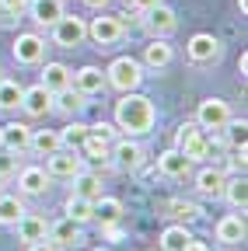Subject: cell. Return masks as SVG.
Here are the masks:
<instances>
[{
    "label": "cell",
    "mask_w": 248,
    "mask_h": 251,
    "mask_svg": "<svg viewBox=\"0 0 248 251\" xmlns=\"http://www.w3.org/2000/svg\"><path fill=\"white\" fill-rule=\"evenodd\" d=\"M84 140H87V126H84V122H81V119L74 115V119H70V122L63 126V129H59V143H63L67 150H77V147H81Z\"/></svg>",
    "instance_id": "cell-35"
},
{
    "label": "cell",
    "mask_w": 248,
    "mask_h": 251,
    "mask_svg": "<svg viewBox=\"0 0 248 251\" xmlns=\"http://www.w3.org/2000/svg\"><path fill=\"white\" fill-rule=\"evenodd\" d=\"M4 181H7V178H0V192H4Z\"/></svg>",
    "instance_id": "cell-47"
},
{
    "label": "cell",
    "mask_w": 248,
    "mask_h": 251,
    "mask_svg": "<svg viewBox=\"0 0 248 251\" xmlns=\"http://www.w3.org/2000/svg\"><path fill=\"white\" fill-rule=\"evenodd\" d=\"M25 251H59L53 241H35V244H25Z\"/></svg>",
    "instance_id": "cell-44"
},
{
    "label": "cell",
    "mask_w": 248,
    "mask_h": 251,
    "mask_svg": "<svg viewBox=\"0 0 248 251\" xmlns=\"http://www.w3.org/2000/svg\"><path fill=\"white\" fill-rule=\"evenodd\" d=\"M21 213H25V199H21V196L0 192V227H14Z\"/></svg>",
    "instance_id": "cell-33"
},
{
    "label": "cell",
    "mask_w": 248,
    "mask_h": 251,
    "mask_svg": "<svg viewBox=\"0 0 248 251\" xmlns=\"http://www.w3.org/2000/svg\"><path fill=\"white\" fill-rule=\"evenodd\" d=\"M185 52H189V59L193 63H217L220 59V52H224V46H220V39L217 35H210V31H196V35L185 42Z\"/></svg>",
    "instance_id": "cell-9"
},
{
    "label": "cell",
    "mask_w": 248,
    "mask_h": 251,
    "mask_svg": "<svg viewBox=\"0 0 248 251\" xmlns=\"http://www.w3.org/2000/svg\"><path fill=\"white\" fill-rule=\"evenodd\" d=\"M213 147H217V140H213V136H206V129H199L196 136L185 140L178 150H182L185 157H189L193 164H199V161H206V157H213Z\"/></svg>",
    "instance_id": "cell-22"
},
{
    "label": "cell",
    "mask_w": 248,
    "mask_h": 251,
    "mask_svg": "<svg viewBox=\"0 0 248 251\" xmlns=\"http://www.w3.org/2000/svg\"><path fill=\"white\" fill-rule=\"evenodd\" d=\"M122 220V199H115V196H98L95 199V224H119Z\"/></svg>",
    "instance_id": "cell-25"
},
{
    "label": "cell",
    "mask_w": 248,
    "mask_h": 251,
    "mask_svg": "<svg viewBox=\"0 0 248 251\" xmlns=\"http://www.w3.org/2000/svg\"><path fill=\"white\" fill-rule=\"evenodd\" d=\"M245 140H248V122L231 115V119L224 122V143L234 150V147H245Z\"/></svg>",
    "instance_id": "cell-36"
},
{
    "label": "cell",
    "mask_w": 248,
    "mask_h": 251,
    "mask_svg": "<svg viewBox=\"0 0 248 251\" xmlns=\"http://www.w3.org/2000/svg\"><path fill=\"white\" fill-rule=\"evenodd\" d=\"M140 25H143V31H147L150 39H168L171 31L178 28V18H175V11L168 4H154V7L143 11Z\"/></svg>",
    "instance_id": "cell-5"
},
{
    "label": "cell",
    "mask_w": 248,
    "mask_h": 251,
    "mask_svg": "<svg viewBox=\"0 0 248 251\" xmlns=\"http://www.w3.org/2000/svg\"><path fill=\"white\" fill-rule=\"evenodd\" d=\"M158 171H161L165 178H185V175L193 171V161H189L178 147H168V150L158 153Z\"/></svg>",
    "instance_id": "cell-17"
},
{
    "label": "cell",
    "mask_w": 248,
    "mask_h": 251,
    "mask_svg": "<svg viewBox=\"0 0 248 251\" xmlns=\"http://www.w3.org/2000/svg\"><path fill=\"white\" fill-rule=\"evenodd\" d=\"M109 150H112V143L102 140V136H95L91 129H87V140L77 147V153L84 157V161H109Z\"/></svg>",
    "instance_id": "cell-31"
},
{
    "label": "cell",
    "mask_w": 248,
    "mask_h": 251,
    "mask_svg": "<svg viewBox=\"0 0 248 251\" xmlns=\"http://www.w3.org/2000/svg\"><path fill=\"white\" fill-rule=\"evenodd\" d=\"M81 168H84V157H81L77 150H67V147H59V150H53V153L46 157L49 178H67V181H70Z\"/></svg>",
    "instance_id": "cell-10"
},
{
    "label": "cell",
    "mask_w": 248,
    "mask_h": 251,
    "mask_svg": "<svg viewBox=\"0 0 248 251\" xmlns=\"http://www.w3.org/2000/svg\"><path fill=\"white\" fill-rule=\"evenodd\" d=\"M213 234H217V241L227 244V248L241 244V241H245V213H227V216H220V220H217V227H213Z\"/></svg>",
    "instance_id": "cell-18"
},
{
    "label": "cell",
    "mask_w": 248,
    "mask_h": 251,
    "mask_svg": "<svg viewBox=\"0 0 248 251\" xmlns=\"http://www.w3.org/2000/svg\"><path fill=\"white\" fill-rule=\"evenodd\" d=\"M84 94L77 87H67V91H56L53 94V112H63V115H81L84 112Z\"/></svg>",
    "instance_id": "cell-24"
},
{
    "label": "cell",
    "mask_w": 248,
    "mask_h": 251,
    "mask_svg": "<svg viewBox=\"0 0 248 251\" xmlns=\"http://www.w3.org/2000/svg\"><path fill=\"white\" fill-rule=\"evenodd\" d=\"M0 77H4V67H0Z\"/></svg>",
    "instance_id": "cell-49"
},
{
    "label": "cell",
    "mask_w": 248,
    "mask_h": 251,
    "mask_svg": "<svg viewBox=\"0 0 248 251\" xmlns=\"http://www.w3.org/2000/svg\"><path fill=\"white\" fill-rule=\"evenodd\" d=\"M102 234H105L109 241H122V227H119V224H105V227H102Z\"/></svg>",
    "instance_id": "cell-43"
},
{
    "label": "cell",
    "mask_w": 248,
    "mask_h": 251,
    "mask_svg": "<svg viewBox=\"0 0 248 251\" xmlns=\"http://www.w3.org/2000/svg\"><path fill=\"white\" fill-rule=\"evenodd\" d=\"M130 11H137V14H143L147 7H154V4H161V0H122Z\"/></svg>",
    "instance_id": "cell-42"
},
{
    "label": "cell",
    "mask_w": 248,
    "mask_h": 251,
    "mask_svg": "<svg viewBox=\"0 0 248 251\" xmlns=\"http://www.w3.org/2000/svg\"><path fill=\"white\" fill-rule=\"evenodd\" d=\"M87 129L95 133V136H102V140H109V143H112V140L119 136V129H115V122H95V126H87Z\"/></svg>",
    "instance_id": "cell-39"
},
{
    "label": "cell",
    "mask_w": 248,
    "mask_h": 251,
    "mask_svg": "<svg viewBox=\"0 0 248 251\" xmlns=\"http://www.w3.org/2000/svg\"><path fill=\"white\" fill-rule=\"evenodd\" d=\"M84 39H87V21L77 14H63L53 25V46H59V49H77V46H84Z\"/></svg>",
    "instance_id": "cell-3"
},
{
    "label": "cell",
    "mask_w": 248,
    "mask_h": 251,
    "mask_svg": "<svg viewBox=\"0 0 248 251\" xmlns=\"http://www.w3.org/2000/svg\"><path fill=\"white\" fill-rule=\"evenodd\" d=\"M14 234L21 244H35V241H49V224L39 216V213H21L18 216V224H14Z\"/></svg>",
    "instance_id": "cell-13"
},
{
    "label": "cell",
    "mask_w": 248,
    "mask_h": 251,
    "mask_svg": "<svg viewBox=\"0 0 248 251\" xmlns=\"http://www.w3.org/2000/svg\"><path fill=\"white\" fill-rule=\"evenodd\" d=\"M81 4H84V7H91V11H105L112 0H81Z\"/></svg>",
    "instance_id": "cell-45"
},
{
    "label": "cell",
    "mask_w": 248,
    "mask_h": 251,
    "mask_svg": "<svg viewBox=\"0 0 248 251\" xmlns=\"http://www.w3.org/2000/svg\"><path fill=\"white\" fill-rule=\"evenodd\" d=\"M18 157H21V153L7 150V147H0V178H11V175H18Z\"/></svg>",
    "instance_id": "cell-37"
},
{
    "label": "cell",
    "mask_w": 248,
    "mask_h": 251,
    "mask_svg": "<svg viewBox=\"0 0 248 251\" xmlns=\"http://www.w3.org/2000/svg\"><path fill=\"white\" fill-rule=\"evenodd\" d=\"M70 87H77L84 98H91V94H102L109 84H105V70L102 67H81V70H74V80H70Z\"/></svg>",
    "instance_id": "cell-15"
},
{
    "label": "cell",
    "mask_w": 248,
    "mask_h": 251,
    "mask_svg": "<svg viewBox=\"0 0 248 251\" xmlns=\"http://www.w3.org/2000/svg\"><path fill=\"white\" fill-rule=\"evenodd\" d=\"M105 84L115 87L119 94L122 91H140V84H143V63L137 56H115L109 63V70H105Z\"/></svg>",
    "instance_id": "cell-2"
},
{
    "label": "cell",
    "mask_w": 248,
    "mask_h": 251,
    "mask_svg": "<svg viewBox=\"0 0 248 251\" xmlns=\"http://www.w3.org/2000/svg\"><path fill=\"white\" fill-rule=\"evenodd\" d=\"M63 213L74 220V224H95V202H91V199H81V196H67V202H63Z\"/></svg>",
    "instance_id": "cell-26"
},
{
    "label": "cell",
    "mask_w": 248,
    "mask_h": 251,
    "mask_svg": "<svg viewBox=\"0 0 248 251\" xmlns=\"http://www.w3.org/2000/svg\"><path fill=\"white\" fill-rule=\"evenodd\" d=\"M11 56H14V63H21V67H39L46 59V39L39 31H25V35H18L11 42Z\"/></svg>",
    "instance_id": "cell-4"
},
{
    "label": "cell",
    "mask_w": 248,
    "mask_h": 251,
    "mask_svg": "<svg viewBox=\"0 0 248 251\" xmlns=\"http://www.w3.org/2000/svg\"><path fill=\"white\" fill-rule=\"evenodd\" d=\"M168 216H175V224H196V220L203 216V209L196 206V202H185V199H171L168 202Z\"/></svg>",
    "instance_id": "cell-34"
},
{
    "label": "cell",
    "mask_w": 248,
    "mask_h": 251,
    "mask_svg": "<svg viewBox=\"0 0 248 251\" xmlns=\"http://www.w3.org/2000/svg\"><path fill=\"white\" fill-rule=\"evenodd\" d=\"M28 143H32V126L28 122H7L0 126V147H7L14 153H28Z\"/></svg>",
    "instance_id": "cell-14"
},
{
    "label": "cell",
    "mask_w": 248,
    "mask_h": 251,
    "mask_svg": "<svg viewBox=\"0 0 248 251\" xmlns=\"http://www.w3.org/2000/svg\"><path fill=\"white\" fill-rule=\"evenodd\" d=\"M220 199H227L234 213H245V206H248V185H245V175H234V178L224 181V196H220Z\"/></svg>",
    "instance_id": "cell-28"
},
{
    "label": "cell",
    "mask_w": 248,
    "mask_h": 251,
    "mask_svg": "<svg viewBox=\"0 0 248 251\" xmlns=\"http://www.w3.org/2000/svg\"><path fill=\"white\" fill-rule=\"evenodd\" d=\"M189 227L185 224H168L161 230V251H185V244H189Z\"/></svg>",
    "instance_id": "cell-30"
},
{
    "label": "cell",
    "mask_w": 248,
    "mask_h": 251,
    "mask_svg": "<svg viewBox=\"0 0 248 251\" xmlns=\"http://www.w3.org/2000/svg\"><path fill=\"white\" fill-rule=\"evenodd\" d=\"M49 171L39 168V164H28V168H18V192L21 196H46L49 192Z\"/></svg>",
    "instance_id": "cell-12"
},
{
    "label": "cell",
    "mask_w": 248,
    "mask_h": 251,
    "mask_svg": "<svg viewBox=\"0 0 248 251\" xmlns=\"http://www.w3.org/2000/svg\"><path fill=\"white\" fill-rule=\"evenodd\" d=\"M49 241L56 248H77L84 241V227L74 224L70 216H63V220H56V224H49Z\"/></svg>",
    "instance_id": "cell-19"
},
{
    "label": "cell",
    "mask_w": 248,
    "mask_h": 251,
    "mask_svg": "<svg viewBox=\"0 0 248 251\" xmlns=\"http://www.w3.org/2000/svg\"><path fill=\"white\" fill-rule=\"evenodd\" d=\"M245 168H248V147H234L231 150V171L245 175Z\"/></svg>",
    "instance_id": "cell-38"
},
{
    "label": "cell",
    "mask_w": 248,
    "mask_h": 251,
    "mask_svg": "<svg viewBox=\"0 0 248 251\" xmlns=\"http://www.w3.org/2000/svg\"><path fill=\"white\" fill-rule=\"evenodd\" d=\"M199 133V126H196V119H189V122H182L178 126V133H175V147H182L185 140H189V136H196Z\"/></svg>",
    "instance_id": "cell-40"
},
{
    "label": "cell",
    "mask_w": 248,
    "mask_h": 251,
    "mask_svg": "<svg viewBox=\"0 0 248 251\" xmlns=\"http://www.w3.org/2000/svg\"><path fill=\"white\" fill-rule=\"evenodd\" d=\"M21 84L11 77H0V112H18L21 108Z\"/></svg>",
    "instance_id": "cell-32"
},
{
    "label": "cell",
    "mask_w": 248,
    "mask_h": 251,
    "mask_svg": "<svg viewBox=\"0 0 248 251\" xmlns=\"http://www.w3.org/2000/svg\"><path fill=\"white\" fill-rule=\"evenodd\" d=\"M0 11H4V14H14V18H21V14L28 11V0H0Z\"/></svg>",
    "instance_id": "cell-41"
},
{
    "label": "cell",
    "mask_w": 248,
    "mask_h": 251,
    "mask_svg": "<svg viewBox=\"0 0 248 251\" xmlns=\"http://www.w3.org/2000/svg\"><path fill=\"white\" fill-rule=\"evenodd\" d=\"M175 59V49L168 46V39H150L147 46H143V67H150V70H165L168 63Z\"/></svg>",
    "instance_id": "cell-21"
},
{
    "label": "cell",
    "mask_w": 248,
    "mask_h": 251,
    "mask_svg": "<svg viewBox=\"0 0 248 251\" xmlns=\"http://www.w3.org/2000/svg\"><path fill=\"white\" fill-rule=\"evenodd\" d=\"M25 14H32V21L42 25V28H53L67 11H63V0H28V11Z\"/></svg>",
    "instance_id": "cell-20"
},
{
    "label": "cell",
    "mask_w": 248,
    "mask_h": 251,
    "mask_svg": "<svg viewBox=\"0 0 248 251\" xmlns=\"http://www.w3.org/2000/svg\"><path fill=\"white\" fill-rule=\"evenodd\" d=\"M185 251H210V244H206V241H196V237H189V244H185Z\"/></svg>",
    "instance_id": "cell-46"
},
{
    "label": "cell",
    "mask_w": 248,
    "mask_h": 251,
    "mask_svg": "<svg viewBox=\"0 0 248 251\" xmlns=\"http://www.w3.org/2000/svg\"><path fill=\"white\" fill-rule=\"evenodd\" d=\"M109 161H112V168H115V171H137V168L143 164V147H140L133 136L115 140V143H112V150H109Z\"/></svg>",
    "instance_id": "cell-7"
},
{
    "label": "cell",
    "mask_w": 248,
    "mask_h": 251,
    "mask_svg": "<svg viewBox=\"0 0 248 251\" xmlns=\"http://www.w3.org/2000/svg\"><path fill=\"white\" fill-rule=\"evenodd\" d=\"M193 181H196V192H199V196H206V199H220V196H224L227 171H224V168H199Z\"/></svg>",
    "instance_id": "cell-16"
},
{
    "label": "cell",
    "mask_w": 248,
    "mask_h": 251,
    "mask_svg": "<svg viewBox=\"0 0 248 251\" xmlns=\"http://www.w3.org/2000/svg\"><path fill=\"white\" fill-rule=\"evenodd\" d=\"M112 119H115V129L126 133V136H143L154 129V122H158V108L147 94L140 91H122V98L115 101L112 108Z\"/></svg>",
    "instance_id": "cell-1"
},
{
    "label": "cell",
    "mask_w": 248,
    "mask_h": 251,
    "mask_svg": "<svg viewBox=\"0 0 248 251\" xmlns=\"http://www.w3.org/2000/svg\"><path fill=\"white\" fill-rule=\"evenodd\" d=\"M122 35H126V25H122L119 14H102V18H91L87 25V39L95 46H115Z\"/></svg>",
    "instance_id": "cell-6"
},
{
    "label": "cell",
    "mask_w": 248,
    "mask_h": 251,
    "mask_svg": "<svg viewBox=\"0 0 248 251\" xmlns=\"http://www.w3.org/2000/svg\"><path fill=\"white\" fill-rule=\"evenodd\" d=\"M227 119H231V105L224 98H203L196 105V126L199 129H224Z\"/></svg>",
    "instance_id": "cell-8"
},
{
    "label": "cell",
    "mask_w": 248,
    "mask_h": 251,
    "mask_svg": "<svg viewBox=\"0 0 248 251\" xmlns=\"http://www.w3.org/2000/svg\"><path fill=\"white\" fill-rule=\"evenodd\" d=\"M95 251H112V248H95Z\"/></svg>",
    "instance_id": "cell-48"
},
{
    "label": "cell",
    "mask_w": 248,
    "mask_h": 251,
    "mask_svg": "<svg viewBox=\"0 0 248 251\" xmlns=\"http://www.w3.org/2000/svg\"><path fill=\"white\" fill-rule=\"evenodd\" d=\"M70 181H74V196H81V199H91V202H95V199L102 196V178H98L95 171H84V168H81Z\"/></svg>",
    "instance_id": "cell-27"
},
{
    "label": "cell",
    "mask_w": 248,
    "mask_h": 251,
    "mask_svg": "<svg viewBox=\"0 0 248 251\" xmlns=\"http://www.w3.org/2000/svg\"><path fill=\"white\" fill-rule=\"evenodd\" d=\"M21 112L28 119H42L53 112V91L42 87V84H32V87H25L21 91Z\"/></svg>",
    "instance_id": "cell-11"
},
{
    "label": "cell",
    "mask_w": 248,
    "mask_h": 251,
    "mask_svg": "<svg viewBox=\"0 0 248 251\" xmlns=\"http://www.w3.org/2000/svg\"><path fill=\"white\" fill-rule=\"evenodd\" d=\"M70 80H74V70L67 67V63H46V67H42V87H49L53 94L56 91H67L70 87Z\"/></svg>",
    "instance_id": "cell-23"
},
{
    "label": "cell",
    "mask_w": 248,
    "mask_h": 251,
    "mask_svg": "<svg viewBox=\"0 0 248 251\" xmlns=\"http://www.w3.org/2000/svg\"><path fill=\"white\" fill-rule=\"evenodd\" d=\"M63 143H59V129H32V143H28V150L39 153V157H49L53 150H59Z\"/></svg>",
    "instance_id": "cell-29"
}]
</instances>
